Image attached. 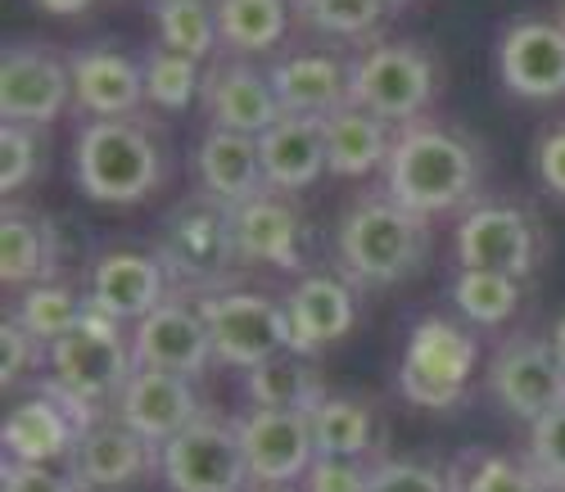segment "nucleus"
Here are the masks:
<instances>
[{
    "label": "nucleus",
    "mask_w": 565,
    "mask_h": 492,
    "mask_svg": "<svg viewBox=\"0 0 565 492\" xmlns=\"http://www.w3.org/2000/svg\"><path fill=\"white\" fill-rule=\"evenodd\" d=\"M159 263H163L168 280L217 293V285L235 271V263H241L231 208L217 204L204 190L191 194V200H181L163 222Z\"/></svg>",
    "instance_id": "obj_5"
},
{
    "label": "nucleus",
    "mask_w": 565,
    "mask_h": 492,
    "mask_svg": "<svg viewBox=\"0 0 565 492\" xmlns=\"http://www.w3.org/2000/svg\"><path fill=\"white\" fill-rule=\"evenodd\" d=\"M10 312L19 317V325H23L32 339H41V343H60L64 334H73V330L82 325L86 303L77 299L68 285L45 280V285H32Z\"/></svg>",
    "instance_id": "obj_33"
},
{
    "label": "nucleus",
    "mask_w": 565,
    "mask_h": 492,
    "mask_svg": "<svg viewBox=\"0 0 565 492\" xmlns=\"http://www.w3.org/2000/svg\"><path fill=\"white\" fill-rule=\"evenodd\" d=\"M200 317L213 339V357L226 366L254 371L276 353H290V317L267 293H245V289L204 293Z\"/></svg>",
    "instance_id": "obj_9"
},
{
    "label": "nucleus",
    "mask_w": 565,
    "mask_h": 492,
    "mask_svg": "<svg viewBox=\"0 0 565 492\" xmlns=\"http://www.w3.org/2000/svg\"><path fill=\"white\" fill-rule=\"evenodd\" d=\"M303 479H308V492H371V470L340 457H317Z\"/></svg>",
    "instance_id": "obj_42"
},
{
    "label": "nucleus",
    "mask_w": 565,
    "mask_h": 492,
    "mask_svg": "<svg viewBox=\"0 0 565 492\" xmlns=\"http://www.w3.org/2000/svg\"><path fill=\"white\" fill-rule=\"evenodd\" d=\"M498 68L511 95L525 100H556L565 95V23L525 19L502 32Z\"/></svg>",
    "instance_id": "obj_13"
},
{
    "label": "nucleus",
    "mask_w": 565,
    "mask_h": 492,
    "mask_svg": "<svg viewBox=\"0 0 565 492\" xmlns=\"http://www.w3.org/2000/svg\"><path fill=\"white\" fill-rule=\"evenodd\" d=\"M466 492H543L539 474L521 461H507V457H484L466 479Z\"/></svg>",
    "instance_id": "obj_41"
},
{
    "label": "nucleus",
    "mask_w": 565,
    "mask_h": 492,
    "mask_svg": "<svg viewBox=\"0 0 565 492\" xmlns=\"http://www.w3.org/2000/svg\"><path fill=\"white\" fill-rule=\"evenodd\" d=\"M73 100L68 60L32 41H14L0 55V118L45 127L55 122Z\"/></svg>",
    "instance_id": "obj_10"
},
{
    "label": "nucleus",
    "mask_w": 565,
    "mask_h": 492,
    "mask_svg": "<svg viewBox=\"0 0 565 492\" xmlns=\"http://www.w3.org/2000/svg\"><path fill=\"white\" fill-rule=\"evenodd\" d=\"M276 100L286 114L299 118H326L349 105V64L340 55H321V51H299V55H280L267 68Z\"/></svg>",
    "instance_id": "obj_25"
},
{
    "label": "nucleus",
    "mask_w": 565,
    "mask_h": 492,
    "mask_svg": "<svg viewBox=\"0 0 565 492\" xmlns=\"http://www.w3.org/2000/svg\"><path fill=\"white\" fill-rule=\"evenodd\" d=\"M452 299L457 308L480 321V325H498L521 308V280L502 276V271H480V267H461V276L452 280Z\"/></svg>",
    "instance_id": "obj_34"
},
{
    "label": "nucleus",
    "mask_w": 565,
    "mask_h": 492,
    "mask_svg": "<svg viewBox=\"0 0 565 492\" xmlns=\"http://www.w3.org/2000/svg\"><path fill=\"white\" fill-rule=\"evenodd\" d=\"M470 371H476V339L452 321H416L407 334V353L398 366L403 398L430 411H448L466 398Z\"/></svg>",
    "instance_id": "obj_7"
},
{
    "label": "nucleus",
    "mask_w": 565,
    "mask_h": 492,
    "mask_svg": "<svg viewBox=\"0 0 565 492\" xmlns=\"http://www.w3.org/2000/svg\"><path fill=\"white\" fill-rule=\"evenodd\" d=\"M131 353H136V366H154V371H172L191 379L209 366L213 339L200 308H185L181 299H163L146 321H136Z\"/></svg>",
    "instance_id": "obj_16"
},
{
    "label": "nucleus",
    "mask_w": 565,
    "mask_h": 492,
    "mask_svg": "<svg viewBox=\"0 0 565 492\" xmlns=\"http://www.w3.org/2000/svg\"><path fill=\"white\" fill-rule=\"evenodd\" d=\"M312 416V442H317V457H340V461H358L371 438H375V425H371V411L353 398H326Z\"/></svg>",
    "instance_id": "obj_32"
},
{
    "label": "nucleus",
    "mask_w": 565,
    "mask_h": 492,
    "mask_svg": "<svg viewBox=\"0 0 565 492\" xmlns=\"http://www.w3.org/2000/svg\"><path fill=\"white\" fill-rule=\"evenodd\" d=\"M159 470L172 492H245L254 483L241 429L222 416H200L159 448Z\"/></svg>",
    "instance_id": "obj_8"
},
{
    "label": "nucleus",
    "mask_w": 565,
    "mask_h": 492,
    "mask_svg": "<svg viewBox=\"0 0 565 492\" xmlns=\"http://www.w3.org/2000/svg\"><path fill=\"white\" fill-rule=\"evenodd\" d=\"M154 23H159V45L195 64L209 60L213 45L222 41L213 0H154Z\"/></svg>",
    "instance_id": "obj_31"
},
{
    "label": "nucleus",
    "mask_w": 565,
    "mask_h": 492,
    "mask_svg": "<svg viewBox=\"0 0 565 492\" xmlns=\"http://www.w3.org/2000/svg\"><path fill=\"white\" fill-rule=\"evenodd\" d=\"M430 254L426 217L407 213L390 194L358 200L340 222V263L362 285H398Z\"/></svg>",
    "instance_id": "obj_4"
},
{
    "label": "nucleus",
    "mask_w": 565,
    "mask_h": 492,
    "mask_svg": "<svg viewBox=\"0 0 565 492\" xmlns=\"http://www.w3.org/2000/svg\"><path fill=\"white\" fill-rule=\"evenodd\" d=\"M204 411H200V398L185 375H172V371H154V366H136V375L127 379L122 398H118V420L131 425L140 438H150L154 448L172 442L185 425H195Z\"/></svg>",
    "instance_id": "obj_17"
},
{
    "label": "nucleus",
    "mask_w": 565,
    "mask_h": 492,
    "mask_svg": "<svg viewBox=\"0 0 565 492\" xmlns=\"http://www.w3.org/2000/svg\"><path fill=\"white\" fill-rule=\"evenodd\" d=\"M241 429V448L249 461L254 483H290L303 479L317 461V442H312V416L308 411H249L245 420H235Z\"/></svg>",
    "instance_id": "obj_11"
},
{
    "label": "nucleus",
    "mask_w": 565,
    "mask_h": 492,
    "mask_svg": "<svg viewBox=\"0 0 565 492\" xmlns=\"http://www.w3.org/2000/svg\"><path fill=\"white\" fill-rule=\"evenodd\" d=\"M204 109L209 122L222 131H245V136H263L267 127H276L286 118L276 100V86L267 73H258L254 64H213L204 73Z\"/></svg>",
    "instance_id": "obj_19"
},
{
    "label": "nucleus",
    "mask_w": 565,
    "mask_h": 492,
    "mask_svg": "<svg viewBox=\"0 0 565 492\" xmlns=\"http://www.w3.org/2000/svg\"><path fill=\"white\" fill-rule=\"evenodd\" d=\"M217 6V32L231 51H276L286 41L290 14L295 6L290 0H213Z\"/></svg>",
    "instance_id": "obj_30"
},
{
    "label": "nucleus",
    "mask_w": 565,
    "mask_h": 492,
    "mask_svg": "<svg viewBox=\"0 0 565 492\" xmlns=\"http://www.w3.org/2000/svg\"><path fill=\"white\" fill-rule=\"evenodd\" d=\"M51 371L55 375L45 379V393L60 398L73 411V420L86 429L100 420L105 403L122 398L127 379L136 375V353L127 349L118 321L86 303L82 325L60 343H51Z\"/></svg>",
    "instance_id": "obj_2"
},
{
    "label": "nucleus",
    "mask_w": 565,
    "mask_h": 492,
    "mask_svg": "<svg viewBox=\"0 0 565 492\" xmlns=\"http://www.w3.org/2000/svg\"><path fill=\"white\" fill-rule=\"evenodd\" d=\"M60 263V239L55 226L32 208L6 204L0 213V276L6 285H45V276Z\"/></svg>",
    "instance_id": "obj_28"
},
{
    "label": "nucleus",
    "mask_w": 565,
    "mask_h": 492,
    "mask_svg": "<svg viewBox=\"0 0 565 492\" xmlns=\"http://www.w3.org/2000/svg\"><path fill=\"white\" fill-rule=\"evenodd\" d=\"M525 466L539 474V483L565 488V403L530 425V461Z\"/></svg>",
    "instance_id": "obj_38"
},
{
    "label": "nucleus",
    "mask_w": 565,
    "mask_h": 492,
    "mask_svg": "<svg viewBox=\"0 0 565 492\" xmlns=\"http://www.w3.org/2000/svg\"><path fill=\"white\" fill-rule=\"evenodd\" d=\"M547 343H552V353H556V362H561V371H565V317L556 321V330H552Z\"/></svg>",
    "instance_id": "obj_46"
},
{
    "label": "nucleus",
    "mask_w": 565,
    "mask_h": 492,
    "mask_svg": "<svg viewBox=\"0 0 565 492\" xmlns=\"http://www.w3.org/2000/svg\"><path fill=\"white\" fill-rule=\"evenodd\" d=\"M41 362V339H32L14 312H6L0 321V384L14 388L23 375H32Z\"/></svg>",
    "instance_id": "obj_39"
},
{
    "label": "nucleus",
    "mask_w": 565,
    "mask_h": 492,
    "mask_svg": "<svg viewBox=\"0 0 565 492\" xmlns=\"http://www.w3.org/2000/svg\"><path fill=\"white\" fill-rule=\"evenodd\" d=\"M0 492H82L68 474H55L51 466H23L6 457V483Z\"/></svg>",
    "instance_id": "obj_43"
},
{
    "label": "nucleus",
    "mask_w": 565,
    "mask_h": 492,
    "mask_svg": "<svg viewBox=\"0 0 565 492\" xmlns=\"http://www.w3.org/2000/svg\"><path fill=\"white\" fill-rule=\"evenodd\" d=\"M73 105L90 118H136L146 100V64L114 51V45H86L68 60Z\"/></svg>",
    "instance_id": "obj_18"
},
{
    "label": "nucleus",
    "mask_w": 565,
    "mask_h": 492,
    "mask_svg": "<svg viewBox=\"0 0 565 492\" xmlns=\"http://www.w3.org/2000/svg\"><path fill=\"white\" fill-rule=\"evenodd\" d=\"M295 14L331 36H366L390 14V0H290Z\"/></svg>",
    "instance_id": "obj_36"
},
{
    "label": "nucleus",
    "mask_w": 565,
    "mask_h": 492,
    "mask_svg": "<svg viewBox=\"0 0 565 492\" xmlns=\"http://www.w3.org/2000/svg\"><path fill=\"white\" fill-rule=\"evenodd\" d=\"M154 452H159L154 442L140 438L118 416L96 420V425H86L82 438H77V448L68 457V479L82 492H118L154 466Z\"/></svg>",
    "instance_id": "obj_12"
},
{
    "label": "nucleus",
    "mask_w": 565,
    "mask_h": 492,
    "mask_svg": "<svg viewBox=\"0 0 565 492\" xmlns=\"http://www.w3.org/2000/svg\"><path fill=\"white\" fill-rule=\"evenodd\" d=\"M457 258L461 267L502 271L521 280L534 267V226L511 204H480L457 226Z\"/></svg>",
    "instance_id": "obj_14"
},
{
    "label": "nucleus",
    "mask_w": 565,
    "mask_h": 492,
    "mask_svg": "<svg viewBox=\"0 0 565 492\" xmlns=\"http://www.w3.org/2000/svg\"><path fill=\"white\" fill-rule=\"evenodd\" d=\"M73 172L96 204H140L163 181V150L146 118H90L73 145Z\"/></svg>",
    "instance_id": "obj_3"
},
{
    "label": "nucleus",
    "mask_w": 565,
    "mask_h": 492,
    "mask_svg": "<svg viewBox=\"0 0 565 492\" xmlns=\"http://www.w3.org/2000/svg\"><path fill=\"white\" fill-rule=\"evenodd\" d=\"M235 226V249L241 263H263L280 271H299L303 267V222L295 204H286L280 194H258V200L231 208Z\"/></svg>",
    "instance_id": "obj_22"
},
{
    "label": "nucleus",
    "mask_w": 565,
    "mask_h": 492,
    "mask_svg": "<svg viewBox=\"0 0 565 492\" xmlns=\"http://www.w3.org/2000/svg\"><path fill=\"white\" fill-rule=\"evenodd\" d=\"M140 64H146V100L159 105V109H185L204 90L200 64L177 55V51H168V45L150 51Z\"/></svg>",
    "instance_id": "obj_35"
},
{
    "label": "nucleus",
    "mask_w": 565,
    "mask_h": 492,
    "mask_svg": "<svg viewBox=\"0 0 565 492\" xmlns=\"http://www.w3.org/2000/svg\"><path fill=\"white\" fill-rule=\"evenodd\" d=\"M480 190L476 140L444 122H407L385 163V194L416 217L452 213Z\"/></svg>",
    "instance_id": "obj_1"
},
{
    "label": "nucleus",
    "mask_w": 565,
    "mask_h": 492,
    "mask_svg": "<svg viewBox=\"0 0 565 492\" xmlns=\"http://www.w3.org/2000/svg\"><path fill=\"white\" fill-rule=\"evenodd\" d=\"M245 393L263 411H317L331 393L321 388V375L299 353H276L245 371Z\"/></svg>",
    "instance_id": "obj_29"
},
{
    "label": "nucleus",
    "mask_w": 565,
    "mask_h": 492,
    "mask_svg": "<svg viewBox=\"0 0 565 492\" xmlns=\"http://www.w3.org/2000/svg\"><path fill=\"white\" fill-rule=\"evenodd\" d=\"M168 299V271L159 258L118 249L105 254L90 271V308H100L114 321H146Z\"/></svg>",
    "instance_id": "obj_21"
},
{
    "label": "nucleus",
    "mask_w": 565,
    "mask_h": 492,
    "mask_svg": "<svg viewBox=\"0 0 565 492\" xmlns=\"http://www.w3.org/2000/svg\"><path fill=\"white\" fill-rule=\"evenodd\" d=\"M534 163H539V177L552 194H561L565 200V127H552L543 140H539V150H534Z\"/></svg>",
    "instance_id": "obj_44"
},
{
    "label": "nucleus",
    "mask_w": 565,
    "mask_h": 492,
    "mask_svg": "<svg viewBox=\"0 0 565 492\" xmlns=\"http://www.w3.org/2000/svg\"><path fill=\"white\" fill-rule=\"evenodd\" d=\"M493 393L498 403L521 416V420H539L552 407L565 403V371L552 353V343L543 339H515L498 353L493 362Z\"/></svg>",
    "instance_id": "obj_15"
},
{
    "label": "nucleus",
    "mask_w": 565,
    "mask_h": 492,
    "mask_svg": "<svg viewBox=\"0 0 565 492\" xmlns=\"http://www.w3.org/2000/svg\"><path fill=\"white\" fill-rule=\"evenodd\" d=\"M258 150H263L267 190H303V185H312L321 172H331V163H326L321 118L286 114L276 127H267V131L258 136Z\"/></svg>",
    "instance_id": "obj_26"
},
{
    "label": "nucleus",
    "mask_w": 565,
    "mask_h": 492,
    "mask_svg": "<svg viewBox=\"0 0 565 492\" xmlns=\"http://www.w3.org/2000/svg\"><path fill=\"white\" fill-rule=\"evenodd\" d=\"M286 317H290V353L308 357L326 343H335L353 330L358 321V299L340 276H303L290 299H286Z\"/></svg>",
    "instance_id": "obj_24"
},
{
    "label": "nucleus",
    "mask_w": 565,
    "mask_h": 492,
    "mask_svg": "<svg viewBox=\"0 0 565 492\" xmlns=\"http://www.w3.org/2000/svg\"><path fill=\"white\" fill-rule=\"evenodd\" d=\"M321 136H326V163H331L335 177H371L385 172L398 131H390L385 118L344 105L321 118Z\"/></svg>",
    "instance_id": "obj_27"
},
{
    "label": "nucleus",
    "mask_w": 565,
    "mask_h": 492,
    "mask_svg": "<svg viewBox=\"0 0 565 492\" xmlns=\"http://www.w3.org/2000/svg\"><path fill=\"white\" fill-rule=\"evenodd\" d=\"M439 68L412 41H381L362 60L349 64V105L385 118V122H416L420 109L435 100Z\"/></svg>",
    "instance_id": "obj_6"
},
{
    "label": "nucleus",
    "mask_w": 565,
    "mask_h": 492,
    "mask_svg": "<svg viewBox=\"0 0 565 492\" xmlns=\"http://www.w3.org/2000/svg\"><path fill=\"white\" fill-rule=\"evenodd\" d=\"M82 438V425L73 420V411L51 398V393H28L19 398L6 416V457L23 461V466H55L68 461Z\"/></svg>",
    "instance_id": "obj_23"
},
{
    "label": "nucleus",
    "mask_w": 565,
    "mask_h": 492,
    "mask_svg": "<svg viewBox=\"0 0 565 492\" xmlns=\"http://www.w3.org/2000/svg\"><path fill=\"white\" fill-rule=\"evenodd\" d=\"M195 172H200V190L226 208H241L258 200V194H267L258 136H245V131L209 127L204 140L195 145Z\"/></svg>",
    "instance_id": "obj_20"
},
{
    "label": "nucleus",
    "mask_w": 565,
    "mask_h": 492,
    "mask_svg": "<svg viewBox=\"0 0 565 492\" xmlns=\"http://www.w3.org/2000/svg\"><path fill=\"white\" fill-rule=\"evenodd\" d=\"M41 159H45L41 127H28V122L0 127V190H6V200H14L23 185L41 177Z\"/></svg>",
    "instance_id": "obj_37"
},
{
    "label": "nucleus",
    "mask_w": 565,
    "mask_h": 492,
    "mask_svg": "<svg viewBox=\"0 0 565 492\" xmlns=\"http://www.w3.org/2000/svg\"><path fill=\"white\" fill-rule=\"evenodd\" d=\"M32 6H41L45 14H82V10H90V6H96V0H32Z\"/></svg>",
    "instance_id": "obj_45"
},
{
    "label": "nucleus",
    "mask_w": 565,
    "mask_h": 492,
    "mask_svg": "<svg viewBox=\"0 0 565 492\" xmlns=\"http://www.w3.org/2000/svg\"><path fill=\"white\" fill-rule=\"evenodd\" d=\"M371 492H448V479L426 461H381L371 470Z\"/></svg>",
    "instance_id": "obj_40"
}]
</instances>
